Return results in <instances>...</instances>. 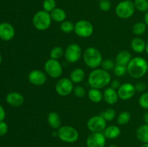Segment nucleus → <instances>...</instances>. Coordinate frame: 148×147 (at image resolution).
I'll list each match as a JSON object with an SVG mask.
<instances>
[{"label":"nucleus","instance_id":"nucleus-1","mask_svg":"<svg viewBox=\"0 0 148 147\" xmlns=\"http://www.w3.org/2000/svg\"><path fill=\"white\" fill-rule=\"evenodd\" d=\"M111 82V76L108 71L101 68L92 69L88 78V84L91 88L101 89L106 87Z\"/></svg>","mask_w":148,"mask_h":147},{"label":"nucleus","instance_id":"nucleus-2","mask_svg":"<svg viewBox=\"0 0 148 147\" xmlns=\"http://www.w3.org/2000/svg\"><path fill=\"white\" fill-rule=\"evenodd\" d=\"M127 74L134 79H140L147 72L148 63L143 57H134L132 59L127 66Z\"/></svg>","mask_w":148,"mask_h":147},{"label":"nucleus","instance_id":"nucleus-3","mask_svg":"<svg viewBox=\"0 0 148 147\" xmlns=\"http://www.w3.org/2000/svg\"><path fill=\"white\" fill-rule=\"evenodd\" d=\"M84 63L91 69H95L101 66L103 61V56L101 51L95 47H88L82 53Z\"/></svg>","mask_w":148,"mask_h":147},{"label":"nucleus","instance_id":"nucleus-4","mask_svg":"<svg viewBox=\"0 0 148 147\" xmlns=\"http://www.w3.org/2000/svg\"><path fill=\"white\" fill-rule=\"evenodd\" d=\"M32 22L36 30L39 31H44L50 27L52 20L50 13L42 10L35 13Z\"/></svg>","mask_w":148,"mask_h":147},{"label":"nucleus","instance_id":"nucleus-5","mask_svg":"<svg viewBox=\"0 0 148 147\" xmlns=\"http://www.w3.org/2000/svg\"><path fill=\"white\" fill-rule=\"evenodd\" d=\"M58 137L62 141L68 144L76 142L79 138V132L71 125H62L57 130Z\"/></svg>","mask_w":148,"mask_h":147},{"label":"nucleus","instance_id":"nucleus-6","mask_svg":"<svg viewBox=\"0 0 148 147\" xmlns=\"http://www.w3.org/2000/svg\"><path fill=\"white\" fill-rule=\"evenodd\" d=\"M134 2L130 0H124L120 1L116 7V14L117 17L123 20L131 18L135 12Z\"/></svg>","mask_w":148,"mask_h":147},{"label":"nucleus","instance_id":"nucleus-7","mask_svg":"<svg viewBox=\"0 0 148 147\" xmlns=\"http://www.w3.org/2000/svg\"><path fill=\"white\" fill-rule=\"evenodd\" d=\"M94 31V27L92 23L86 20H80L75 24V34L79 37L87 38L90 37Z\"/></svg>","mask_w":148,"mask_h":147},{"label":"nucleus","instance_id":"nucleus-8","mask_svg":"<svg viewBox=\"0 0 148 147\" xmlns=\"http://www.w3.org/2000/svg\"><path fill=\"white\" fill-rule=\"evenodd\" d=\"M44 71L50 77L57 79L62 75L63 68L59 60L49 59L44 64Z\"/></svg>","mask_w":148,"mask_h":147},{"label":"nucleus","instance_id":"nucleus-9","mask_svg":"<svg viewBox=\"0 0 148 147\" xmlns=\"http://www.w3.org/2000/svg\"><path fill=\"white\" fill-rule=\"evenodd\" d=\"M87 127L91 133H103L107 127V122L101 115H94L89 118Z\"/></svg>","mask_w":148,"mask_h":147},{"label":"nucleus","instance_id":"nucleus-10","mask_svg":"<svg viewBox=\"0 0 148 147\" xmlns=\"http://www.w3.org/2000/svg\"><path fill=\"white\" fill-rule=\"evenodd\" d=\"M64 58L69 63H75L82 56V48L77 43H71L64 50Z\"/></svg>","mask_w":148,"mask_h":147},{"label":"nucleus","instance_id":"nucleus-11","mask_svg":"<svg viewBox=\"0 0 148 147\" xmlns=\"http://www.w3.org/2000/svg\"><path fill=\"white\" fill-rule=\"evenodd\" d=\"M74 83L69 78H62L56 82L55 85V91L62 97H66L73 92Z\"/></svg>","mask_w":148,"mask_h":147},{"label":"nucleus","instance_id":"nucleus-12","mask_svg":"<svg viewBox=\"0 0 148 147\" xmlns=\"http://www.w3.org/2000/svg\"><path fill=\"white\" fill-rule=\"evenodd\" d=\"M136 92L135 86L130 82L121 84V86L117 89L119 98L122 100H129L134 96Z\"/></svg>","mask_w":148,"mask_h":147},{"label":"nucleus","instance_id":"nucleus-13","mask_svg":"<svg viewBox=\"0 0 148 147\" xmlns=\"http://www.w3.org/2000/svg\"><path fill=\"white\" fill-rule=\"evenodd\" d=\"M28 81L31 84L36 86H43L47 81V74L46 72L38 69L32 70L28 74Z\"/></svg>","mask_w":148,"mask_h":147},{"label":"nucleus","instance_id":"nucleus-14","mask_svg":"<svg viewBox=\"0 0 148 147\" xmlns=\"http://www.w3.org/2000/svg\"><path fill=\"white\" fill-rule=\"evenodd\" d=\"M106 138L103 133H91L86 140L87 147H105Z\"/></svg>","mask_w":148,"mask_h":147},{"label":"nucleus","instance_id":"nucleus-15","mask_svg":"<svg viewBox=\"0 0 148 147\" xmlns=\"http://www.w3.org/2000/svg\"><path fill=\"white\" fill-rule=\"evenodd\" d=\"M15 35L14 27L8 22L0 23V38L4 41H10Z\"/></svg>","mask_w":148,"mask_h":147},{"label":"nucleus","instance_id":"nucleus-16","mask_svg":"<svg viewBox=\"0 0 148 147\" xmlns=\"http://www.w3.org/2000/svg\"><path fill=\"white\" fill-rule=\"evenodd\" d=\"M103 99L108 105H115L119 100V95L117 93V90L113 89L112 87L106 88L105 90L103 91Z\"/></svg>","mask_w":148,"mask_h":147},{"label":"nucleus","instance_id":"nucleus-17","mask_svg":"<svg viewBox=\"0 0 148 147\" xmlns=\"http://www.w3.org/2000/svg\"><path fill=\"white\" fill-rule=\"evenodd\" d=\"M6 101L11 106L19 107L24 103V97L19 92H12L6 96Z\"/></svg>","mask_w":148,"mask_h":147},{"label":"nucleus","instance_id":"nucleus-18","mask_svg":"<svg viewBox=\"0 0 148 147\" xmlns=\"http://www.w3.org/2000/svg\"><path fill=\"white\" fill-rule=\"evenodd\" d=\"M132 50L137 53H142L145 51L146 42L140 37H136L132 40L130 43Z\"/></svg>","mask_w":148,"mask_h":147},{"label":"nucleus","instance_id":"nucleus-19","mask_svg":"<svg viewBox=\"0 0 148 147\" xmlns=\"http://www.w3.org/2000/svg\"><path fill=\"white\" fill-rule=\"evenodd\" d=\"M47 121L49 126L53 130H58L62 126L61 117L56 112H49L47 117Z\"/></svg>","mask_w":148,"mask_h":147},{"label":"nucleus","instance_id":"nucleus-20","mask_svg":"<svg viewBox=\"0 0 148 147\" xmlns=\"http://www.w3.org/2000/svg\"><path fill=\"white\" fill-rule=\"evenodd\" d=\"M132 55L130 52L125 50H121L119 53H118V54L116 56L115 63L116 64L127 66L130 62V61L132 60Z\"/></svg>","mask_w":148,"mask_h":147},{"label":"nucleus","instance_id":"nucleus-21","mask_svg":"<svg viewBox=\"0 0 148 147\" xmlns=\"http://www.w3.org/2000/svg\"><path fill=\"white\" fill-rule=\"evenodd\" d=\"M103 133L108 139H115L121 134V129L118 125H109L105 128Z\"/></svg>","mask_w":148,"mask_h":147},{"label":"nucleus","instance_id":"nucleus-22","mask_svg":"<svg viewBox=\"0 0 148 147\" xmlns=\"http://www.w3.org/2000/svg\"><path fill=\"white\" fill-rule=\"evenodd\" d=\"M51 17L52 21L56 22L62 23V22L65 21L66 18V13L63 9L56 7L52 12H50Z\"/></svg>","mask_w":148,"mask_h":147},{"label":"nucleus","instance_id":"nucleus-23","mask_svg":"<svg viewBox=\"0 0 148 147\" xmlns=\"http://www.w3.org/2000/svg\"><path fill=\"white\" fill-rule=\"evenodd\" d=\"M85 78V72L81 68H75L72 71L69 76V79H71L74 84H79L82 82Z\"/></svg>","mask_w":148,"mask_h":147},{"label":"nucleus","instance_id":"nucleus-24","mask_svg":"<svg viewBox=\"0 0 148 147\" xmlns=\"http://www.w3.org/2000/svg\"><path fill=\"white\" fill-rule=\"evenodd\" d=\"M136 137L143 144H148V125L143 124L136 130Z\"/></svg>","mask_w":148,"mask_h":147},{"label":"nucleus","instance_id":"nucleus-25","mask_svg":"<svg viewBox=\"0 0 148 147\" xmlns=\"http://www.w3.org/2000/svg\"><path fill=\"white\" fill-rule=\"evenodd\" d=\"M88 97L93 103H100L103 99V95L101 89L90 88L88 92Z\"/></svg>","mask_w":148,"mask_h":147},{"label":"nucleus","instance_id":"nucleus-26","mask_svg":"<svg viewBox=\"0 0 148 147\" xmlns=\"http://www.w3.org/2000/svg\"><path fill=\"white\" fill-rule=\"evenodd\" d=\"M147 24L144 22H138L135 23L132 27V32L137 37L141 36L145 33L147 30Z\"/></svg>","mask_w":148,"mask_h":147},{"label":"nucleus","instance_id":"nucleus-27","mask_svg":"<svg viewBox=\"0 0 148 147\" xmlns=\"http://www.w3.org/2000/svg\"><path fill=\"white\" fill-rule=\"evenodd\" d=\"M131 120V114L128 111H123L117 116L116 122L119 125H125Z\"/></svg>","mask_w":148,"mask_h":147},{"label":"nucleus","instance_id":"nucleus-28","mask_svg":"<svg viewBox=\"0 0 148 147\" xmlns=\"http://www.w3.org/2000/svg\"><path fill=\"white\" fill-rule=\"evenodd\" d=\"M60 30L64 33H71L75 30V24L70 20H65L60 24Z\"/></svg>","mask_w":148,"mask_h":147},{"label":"nucleus","instance_id":"nucleus-29","mask_svg":"<svg viewBox=\"0 0 148 147\" xmlns=\"http://www.w3.org/2000/svg\"><path fill=\"white\" fill-rule=\"evenodd\" d=\"M64 55V50L61 46H55L50 51V59L59 60Z\"/></svg>","mask_w":148,"mask_h":147},{"label":"nucleus","instance_id":"nucleus-30","mask_svg":"<svg viewBox=\"0 0 148 147\" xmlns=\"http://www.w3.org/2000/svg\"><path fill=\"white\" fill-rule=\"evenodd\" d=\"M134 4L135 10L140 12L148 11V0H134Z\"/></svg>","mask_w":148,"mask_h":147},{"label":"nucleus","instance_id":"nucleus-31","mask_svg":"<svg viewBox=\"0 0 148 147\" xmlns=\"http://www.w3.org/2000/svg\"><path fill=\"white\" fill-rule=\"evenodd\" d=\"M101 115L106 120V122H111V121H113L115 119L116 115V112L113 108H108L104 112H103Z\"/></svg>","mask_w":148,"mask_h":147},{"label":"nucleus","instance_id":"nucleus-32","mask_svg":"<svg viewBox=\"0 0 148 147\" xmlns=\"http://www.w3.org/2000/svg\"><path fill=\"white\" fill-rule=\"evenodd\" d=\"M56 8V0H44L43 2V10L50 13Z\"/></svg>","mask_w":148,"mask_h":147},{"label":"nucleus","instance_id":"nucleus-33","mask_svg":"<svg viewBox=\"0 0 148 147\" xmlns=\"http://www.w3.org/2000/svg\"><path fill=\"white\" fill-rule=\"evenodd\" d=\"M115 66H116L115 62H114L113 60H111V59H108L103 60L102 63H101V69L106 71H109L114 70Z\"/></svg>","mask_w":148,"mask_h":147},{"label":"nucleus","instance_id":"nucleus-34","mask_svg":"<svg viewBox=\"0 0 148 147\" xmlns=\"http://www.w3.org/2000/svg\"><path fill=\"white\" fill-rule=\"evenodd\" d=\"M114 73L118 77L124 76L127 73V68L126 66H122V65L116 64L115 67L114 69Z\"/></svg>","mask_w":148,"mask_h":147},{"label":"nucleus","instance_id":"nucleus-35","mask_svg":"<svg viewBox=\"0 0 148 147\" xmlns=\"http://www.w3.org/2000/svg\"><path fill=\"white\" fill-rule=\"evenodd\" d=\"M139 105L144 110H148V92L142 94L139 98Z\"/></svg>","mask_w":148,"mask_h":147},{"label":"nucleus","instance_id":"nucleus-36","mask_svg":"<svg viewBox=\"0 0 148 147\" xmlns=\"http://www.w3.org/2000/svg\"><path fill=\"white\" fill-rule=\"evenodd\" d=\"M73 92L75 96L78 98H83L86 95V91H85V88L82 86H79V85H77V86L74 87Z\"/></svg>","mask_w":148,"mask_h":147},{"label":"nucleus","instance_id":"nucleus-37","mask_svg":"<svg viewBox=\"0 0 148 147\" xmlns=\"http://www.w3.org/2000/svg\"><path fill=\"white\" fill-rule=\"evenodd\" d=\"M98 6L101 11L108 12L111 9V3L109 0H100Z\"/></svg>","mask_w":148,"mask_h":147},{"label":"nucleus","instance_id":"nucleus-38","mask_svg":"<svg viewBox=\"0 0 148 147\" xmlns=\"http://www.w3.org/2000/svg\"><path fill=\"white\" fill-rule=\"evenodd\" d=\"M136 92H145V91L147 89V84L143 82H138L135 85Z\"/></svg>","mask_w":148,"mask_h":147},{"label":"nucleus","instance_id":"nucleus-39","mask_svg":"<svg viewBox=\"0 0 148 147\" xmlns=\"http://www.w3.org/2000/svg\"><path fill=\"white\" fill-rule=\"evenodd\" d=\"M8 131V125L4 121L0 122V136L6 135Z\"/></svg>","mask_w":148,"mask_h":147},{"label":"nucleus","instance_id":"nucleus-40","mask_svg":"<svg viewBox=\"0 0 148 147\" xmlns=\"http://www.w3.org/2000/svg\"><path fill=\"white\" fill-rule=\"evenodd\" d=\"M111 87H112L113 89H116V90H117V89L119 88V86H121V84L120 83V82L119 80H116V79H115V80H113L112 82H111Z\"/></svg>","mask_w":148,"mask_h":147},{"label":"nucleus","instance_id":"nucleus-41","mask_svg":"<svg viewBox=\"0 0 148 147\" xmlns=\"http://www.w3.org/2000/svg\"><path fill=\"white\" fill-rule=\"evenodd\" d=\"M5 116H6L5 110H4V108L0 105V122L4 121V118H5Z\"/></svg>","mask_w":148,"mask_h":147},{"label":"nucleus","instance_id":"nucleus-42","mask_svg":"<svg viewBox=\"0 0 148 147\" xmlns=\"http://www.w3.org/2000/svg\"><path fill=\"white\" fill-rule=\"evenodd\" d=\"M143 120L145 121V124L148 125V112H146L144 113V115H143Z\"/></svg>","mask_w":148,"mask_h":147},{"label":"nucleus","instance_id":"nucleus-43","mask_svg":"<svg viewBox=\"0 0 148 147\" xmlns=\"http://www.w3.org/2000/svg\"><path fill=\"white\" fill-rule=\"evenodd\" d=\"M144 22L148 26V11L146 12L144 16Z\"/></svg>","mask_w":148,"mask_h":147},{"label":"nucleus","instance_id":"nucleus-44","mask_svg":"<svg viewBox=\"0 0 148 147\" xmlns=\"http://www.w3.org/2000/svg\"><path fill=\"white\" fill-rule=\"evenodd\" d=\"M145 51L147 53V54L148 55V40L146 42V47H145Z\"/></svg>","mask_w":148,"mask_h":147},{"label":"nucleus","instance_id":"nucleus-45","mask_svg":"<svg viewBox=\"0 0 148 147\" xmlns=\"http://www.w3.org/2000/svg\"><path fill=\"white\" fill-rule=\"evenodd\" d=\"M140 147H148V144H143Z\"/></svg>","mask_w":148,"mask_h":147},{"label":"nucleus","instance_id":"nucleus-46","mask_svg":"<svg viewBox=\"0 0 148 147\" xmlns=\"http://www.w3.org/2000/svg\"><path fill=\"white\" fill-rule=\"evenodd\" d=\"M108 147H119V146H115V145H111Z\"/></svg>","mask_w":148,"mask_h":147},{"label":"nucleus","instance_id":"nucleus-47","mask_svg":"<svg viewBox=\"0 0 148 147\" xmlns=\"http://www.w3.org/2000/svg\"><path fill=\"white\" fill-rule=\"evenodd\" d=\"M1 60H2V58H1V54H0V63H1Z\"/></svg>","mask_w":148,"mask_h":147},{"label":"nucleus","instance_id":"nucleus-48","mask_svg":"<svg viewBox=\"0 0 148 147\" xmlns=\"http://www.w3.org/2000/svg\"><path fill=\"white\" fill-rule=\"evenodd\" d=\"M147 73L148 74V68H147Z\"/></svg>","mask_w":148,"mask_h":147}]
</instances>
